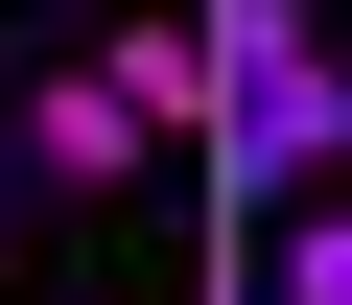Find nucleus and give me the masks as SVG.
<instances>
[{"label": "nucleus", "instance_id": "39448f33", "mask_svg": "<svg viewBox=\"0 0 352 305\" xmlns=\"http://www.w3.org/2000/svg\"><path fill=\"white\" fill-rule=\"evenodd\" d=\"M188 24H212V71H282V47H329L305 0H188Z\"/></svg>", "mask_w": 352, "mask_h": 305}, {"label": "nucleus", "instance_id": "423d86ee", "mask_svg": "<svg viewBox=\"0 0 352 305\" xmlns=\"http://www.w3.org/2000/svg\"><path fill=\"white\" fill-rule=\"evenodd\" d=\"M0 165H24V117H0Z\"/></svg>", "mask_w": 352, "mask_h": 305}, {"label": "nucleus", "instance_id": "f257e3e1", "mask_svg": "<svg viewBox=\"0 0 352 305\" xmlns=\"http://www.w3.org/2000/svg\"><path fill=\"white\" fill-rule=\"evenodd\" d=\"M329 165H352V71H329V47L235 71V117H212V212H305Z\"/></svg>", "mask_w": 352, "mask_h": 305}, {"label": "nucleus", "instance_id": "7ed1b4c3", "mask_svg": "<svg viewBox=\"0 0 352 305\" xmlns=\"http://www.w3.org/2000/svg\"><path fill=\"white\" fill-rule=\"evenodd\" d=\"M94 71L141 94V141H212V117H235V71H212V24H118Z\"/></svg>", "mask_w": 352, "mask_h": 305}, {"label": "nucleus", "instance_id": "20e7f679", "mask_svg": "<svg viewBox=\"0 0 352 305\" xmlns=\"http://www.w3.org/2000/svg\"><path fill=\"white\" fill-rule=\"evenodd\" d=\"M258 305H352V188H305V212L258 235Z\"/></svg>", "mask_w": 352, "mask_h": 305}, {"label": "nucleus", "instance_id": "f03ea898", "mask_svg": "<svg viewBox=\"0 0 352 305\" xmlns=\"http://www.w3.org/2000/svg\"><path fill=\"white\" fill-rule=\"evenodd\" d=\"M0 117H24V165H47V188H141V165H164V141H141V94H118L94 47H71V71H24Z\"/></svg>", "mask_w": 352, "mask_h": 305}]
</instances>
